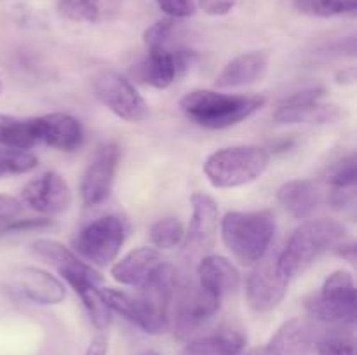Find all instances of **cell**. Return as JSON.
<instances>
[{"label": "cell", "instance_id": "1", "mask_svg": "<svg viewBox=\"0 0 357 355\" xmlns=\"http://www.w3.org/2000/svg\"><path fill=\"white\" fill-rule=\"evenodd\" d=\"M345 237H347V228L337 219H309L291 233L275 260V267L284 277L293 278L309 265H312L317 258L323 256L326 251L344 242Z\"/></svg>", "mask_w": 357, "mask_h": 355}, {"label": "cell", "instance_id": "2", "mask_svg": "<svg viewBox=\"0 0 357 355\" xmlns=\"http://www.w3.org/2000/svg\"><path fill=\"white\" fill-rule=\"evenodd\" d=\"M260 96L223 94L209 89H195L180 101L183 113L194 124L206 129H225L246 120L264 106Z\"/></svg>", "mask_w": 357, "mask_h": 355}, {"label": "cell", "instance_id": "3", "mask_svg": "<svg viewBox=\"0 0 357 355\" xmlns=\"http://www.w3.org/2000/svg\"><path fill=\"white\" fill-rule=\"evenodd\" d=\"M275 233L274 216L260 212H227L222 219V239L241 265H257L267 254Z\"/></svg>", "mask_w": 357, "mask_h": 355}, {"label": "cell", "instance_id": "4", "mask_svg": "<svg viewBox=\"0 0 357 355\" xmlns=\"http://www.w3.org/2000/svg\"><path fill=\"white\" fill-rule=\"evenodd\" d=\"M271 155L257 145H237L220 148L204 160V174L215 188H237L265 173Z\"/></svg>", "mask_w": 357, "mask_h": 355}, {"label": "cell", "instance_id": "5", "mask_svg": "<svg viewBox=\"0 0 357 355\" xmlns=\"http://www.w3.org/2000/svg\"><path fill=\"white\" fill-rule=\"evenodd\" d=\"M135 296L138 305L136 326L150 334H162L169 327V306L176 289V270L171 265L160 263Z\"/></svg>", "mask_w": 357, "mask_h": 355}, {"label": "cell", "instance_id": "6", "mask_svg": "<svg viewBox=\"0 0 357 355\" xmlns=\"http://www.w3.org/2000/svg\"><path fill=\"white\" fill-rule=\"evenodd\" d=\"M356 306L354 278L345 270L328 275L321 291L305 299L307 313L324 324H354Z\"/></svg>", "mask_w": 357, "mask_h": 355}, {"label": "cell", "instance_id": "7", "mask_svg": "<svg viewBox=\"0 0 357 355\" xmlns=\"http://www.w3.org/2000/svg\"><path fill=\"white\" fill-rule=\"evenodd\" d=\"M126 240V226L117 216H103L87 223L73 239V247L84 260L107 267L121 253Z\"/></svg>", "mask_w": 357, "mask_h": 355}, {"label": "cell", "instance_id": "8", "mask_svg": "<svg viewBox=\"0 0 357 355\" xmlns=\"http://www.w3.org/2000/svg\"><path fill=\"white\" fill-rule=\"evenodd\" d=\"M94 94L119 118L126 122H143L150 115L145 97L136 87L114 70H103L94 77Z\"/></svg>", "mask_w": 357, "mask_h": 355}, {"label": "cell", "instance_id": "9", "mask_svg": "<svg viewBox=\"0 0 357 355\" xmlns=\"http://www.w3.org/2000/svg\"><path fill=\"white\" fill-rule=\"evenodd\" d=\"M220 305L222 299L206 292L199 284L185 287L174 308V336L178 340H190V336L218 313Z\"/></svg>", "mask_w": 357, "mask_h": 355}, {"label": "cell", "instance_id": "10", "mask_svg": "<svg viewBox=\"0 0 357 355\" xmlns=\"http://www.w3.org/2000/svg\"><path fill=\"white\" fill-rule=\"evenodd\" d=\"M121 148L115 143H105L94 153L80 183V195L87 207L107 200L117 174Z\"/></svg>", "mask_w": 357, "mask_h": 355}, {"label": "cell", "instance_id": "11", "mask_svg": "<svg viewBox=\"0 0 357 355\" xmlns=\"http://www.w3.org/2000/svg\"><path fill=\"white\" fill-rule=\"evenodd\" d=\"M192 219L185 233V249L190 256H201L215 247L218 233L220 209L215 198L202 191H195L190 198Z\"/></svg>", "mask_w": 357, "mask_h": 355}, {"label": "cell", "instance_id": "12", "mask_svg": "<svg viewBox=\"0 0 357 355\" xmlns=\"http://www.w3.org/2000/svg\"><path fill=\"white\" fill-rule=\"evenodd\" d=\"M291 278L275 267V260H261L246 281V299L257 312H271L288 294Z\"/></svg>", "mask_w": 357, "mask_h": 355}, {"label": "cell", "instance_id": "13", "mask_svg": "<svg viewBox=\"0 0 357 355\" xmlns=\"http://www.w3.org/2000/svg\"><path fill=\"white\" fill-rule=\"evenodd\" d=\"M21 198L33 211L45 216L63 214L68 211L73 202L68 183L54 171H49L31 180L21 191Z\"/></svg>", "mask_w": 357, "mask_h": 355}, {"label": "cell", "instance_id": "14", "mask_svg": "<svg viewBox=\"0 0 357 355\" xmlns=\"http://www.w3.org/2000/svg\"><path fill=\"white\" fill-rule=\"evenodd\" d=\"M316 341L312 322L296 317L282 324L264 347L255 348L248 355H310Z\"/></svg>", "mask_w": 357, "mask_h": 355}, {"label": "cell", "instance_id": "15", "mask_svg": "<svg viewBox=\"0 0 357 355\" xmlns=\"http://www.w3.org/2000/svg\"><path fill=\"white\" fill-rule=\"evenodd\" d=\"M38 141L59 152H75L84 143V129L68 113H49L35 117Z\"/></svg>", "mask_w": 357, "mask_h": 355}, {"label": "cell", "instance_id": "16", "mask_svg": "<svg viewBox=\"0 0 357 355\" xmlns=\"http://www.w3.org/2000/svg\"><path fill=\"white\" fill-rule=\"evenodd\" d=\"M31 253H33L35 256L40 258V260H45L47 263H51L52 267L58 268V271L63 275V278L87 277L93 278V281L96 282H101V275L98 274L93 267L84 263L73 251H70L68 247H65L61 242H58V240H35V242L31 244Z\"/></svg>", "mask_w": 357, "mask_h": 355}, {"label": "cell", "instance_id": "17", "mask_svg": "<svg viewBox=\"0 0 357 355\" xmlns=\"http://www.w3.org/2000/svg\"><path fill=\"white\" fill-rule=\"evenodd\" d=\"M16 285L30 301L38 305H59L66 298L61 281L37 267H26L17 271Z\"/></svg>", "mask_w": 357, "mask_h": 355}, {"label": "cell", "instance_id": "18", "mask_svg": "<svg viewBox=\"0 0 357 355\" xmlns=\"http://www.w3.org/2000/svg\"><path fill=\"white\" fill-rule=\"evenodd\" d=\"M183 68V54L173 52L167 45L149 49V56L138 66V77L155 89H166Z\"/></svg>", "mask_w": 357, "mask_h": 355}, {"label": "cell", "instance_id": "19", "mask_svg": "<svg viewBox=\"0 0 357 355\" xmlns=\"http://www.w3.org/2000/svg\"><path fill=\"white\" fill-rule=\"evenodd\" d=\"M197 277L199 287L220 299L239 287V271L227 258L218 254L202 258L197 267Z\"/></svg>", "mask_w": 357, "mask_h": 355}, {"label": "cell", "instance_id": "20", "mask_svg": "<svg viewBox=\"0 0 357 355\" xmlns=\"http://www.w3.org/2000/svg\"><path fill=\"white\" fill-rule=\"evenodd\" d=\"M278 200L286 212L298 219H307L323 202L319 187L310 180H291L278 190Z\"/></svg>", "mask_w": 357, "mask_h": 355}, {"label": "cell", "instance_id": "21", "mask_svg": "<svg viewBox=\"0 0 357 355\" xmlns=\"http://www.w3.org/2000/svg\"><path fill=\"white\" fill-rule=\"evenodd\" d=\"M268 68L267 56L260 51L244 52L230 59L220 75L216 77V86L218 87H241L250 86L258 82L265 77Z\"/></svg>", "mask_w": 357, "mask_h": 355}, {"label": "cell", "instance_id": "22", "mask_svg": "<svg viewBox=\"0 0 357 355\" xmlns=\"http://www.w3.org/2000/svg\"><path fill=\"white\" fill-rule=\"evenodd\" d=\"M160 263L159 251L153 247H138L121 258L112 267L110 274L114 281L122 285H142Z\"/></svg>", "mask_w": 357, "mask_h": 355}, {"label": "cell", "instance_id": "23", "mask_svg": "<svg viewBox=\"0 0 357 355\" xmlns=\"http://www.w3.org/2000/svg\"><path fill=\"white\" fill-rule=\"evenodd\" d=\"M344 111L340 106L319 101H303V103H282L275 110L274 120L278 124H333L340 120Z\"/></svg>", "mask_w": 357, "mask_h": 355}, {"label": "cell", "instance_id": "24", "mask_svg": "<svg viewBox=\"0 0 357 355\" xmlns=\"http://www.w3.org/2000/svg\"><path fill=\"white\" fill-rule=\"evenodd\" d=\"M246 343V336L239 331L222 329L215 334L190 340L178 355H241Z\"/></svg>", "mask_w": 357, "mask_h": 355}, {"label": "cell", "instance_id": "25", "mask_svg": "<svg viewBox=\"0 0 357 355\" xmlns=\"http://www.w3.org/2000/svg\"><path fill=\"white\" fill-rule=\"evenodd\" d=\"M65 281L80 298L93 326L100 331L107 329L112 322V310L107 305V299H105L101 289L98 287L100 282L87 277H66Z\"/></svg>", "mask_w": 357, "mask_h": 355}, {"label": "cell", "instance_id": "26", "mask_svg": "<svg viewBox=\"0 0 357 355\" xmlns=\"http://www.w3.org/2000/svg\"><path fill=\"white\" fill-rule=\"evenodd\" d=\"M124 3L126 0H59L58 9L72 21L100 23L117 17Z\"/></svg>", "mask_w": 357, "mask_h": 355}, {"label": "cell", "instance_id": "27", "mask_svg": "<svg viewBox=\"0 0 357 355\" xmlns=\"http://www.w3.org/2000/svg\"><path fill=\"white\" fill-rule=\"evenodd\" d=\"M37 125L33 118H21L0 113V146L17 150H30L37 145Z\"/></svg>", "mask_w": 357, "mask_h": 355}, {"label": "cell", "instance_id": "28", "mask_svg": "<svg viewBox=\"0 0 357 355\" xmlns=\"http://www.w3.org/2000/svg\"><path fill=\"white\" fill-rule=\"evenodd\" d=\"M295 7L309 16L331 17L356 13L357 0H295Z\"/></svg>", "mask_w": 357, "mask_h": 355}, {"label": "cell", "instance_id": "29", "mask_svg": "<svg viewBox=\"0 0 357 355\" xmlns=\"http://www.w3.org/2000/svg\"><path fill=\"white\" fill-rule=\"evenodd\" d=\"M38 159L28 150L0 148V178L13 174H26L37 169Z\"/></svg>", "mask_w": 357, "mask_h": 355}, {"label": "cell", "instance_id": "30", "mask_svg": "<svg viewBox=\"0 0 357 355\" xmlns=\"http://www.w3.org/2000/svg\"><path fill=\"white\" fill-rule=\"evenodd\" d=\"M185 239V228L180 219L162 218L150 228V240L159 249H173Z\"/></svg>", "mask_w": 357, "mask_h": 355}, {"label": "cell", "instance_id": "31", "mask_svg": "<svg viewBox=\"0 0 357 355\" xmlns=\"http://www.w3.org/2000/svg\"><path fill=\"white\" fill-rule=\"evenodd\" d=\"M326 181L335 190H354L357 181L356 157L349 155L345 159H342L340 162L333 164L328 169Z\"/></svg>", "mask_w": 357, "mask_h": 355}, {"label": "cell", "instance_id": "32", "mask_svg": "<svg viewBox=\"0 0 357 355\" xmlns=\"http://www.w3.org/2000/svg\"><path fill=\"white\" fill-rule=\"evenodd\" d=\"M319 355H356V345L352 336L344 333H330L316 341Z\"/></svg>", "mask_w": 357, "mask_h": 355}, {"label": "cell", "instance_id": "33", "mask_svg": "<svg viewBox=\"0 0 357 355\" xmlns=\"http://www.w3.org/2000/svg\"><path fill=\"white\" fill-rule=\"evenodd\" d=\"M173 33H174V21L173 17H171V19L157 21V23H153L152 26L146 28L143 38H145V45L149 49L164 47V45H167V42H169L171 35Z\"/></svg>", "mask_w": 357, "mask_h": 355}, {"label": "cell", "instance_id": "34", "mask_svg": "<svg viewBox=\"0 0 357 355\" xmlns=\"http://www.w3.org/2000/svg\"><path fill=\"white\" fill-rule=\"evenodd\" d=\"M160 9L167 14L169 17H188V16H194L195 6L194 0H157Z\"/></svg>", "mask_w": 357, "mask_h": 355}, {"label": "cell", "instance_id": "35", "mask_svg": "<svg viewBox=\"0 0 357 355\" xmlns=\"http://www.w3.org/2000/svg\"><path fill=\"white\" fill-rule=\"evenodd\" d=\"M51 225V219H13V221L6 223V225L0 228V233H21L28 232V230H38L44 228V226Z\"/></svg>", "mask_w": 357, "mask_h": 355}, {"label": "cell", "instance_id": "36", "mask_svg": "<svg viewBox=\"0 0 357 355\" xmlns=\"http://www.w3.org/2000/svg\"><path fill=\"white\" fill-rule=\"evenodd\" d=\"M23 211V204L10 195H0V225L13 221Z\"/></svg>", "mask_w": 357, "mask_h": 355}, {"label": "cell", "instance_id": "37", "mask_svg": "<svg viewBox=\"0 0 357 355\" xmlns=\"http://www.w3.org/2000/svg\"><path fill=\"white\" fill-rule=\"evenodd\" d=\"M197 3L209 16H225L236 7L237 0H197Z\"/></svg>", "mask_w": 357, "mask_h": 355}, {"label": "cell", "instance_id": "38", "mask_svg": "<svg viewBox=\"0 0 357 355\" xmlns=\"http://www.w3.org/2000/svg\"><path fill=\"white\" fill-rule=\"evenodd\" d=\"M108 354V340L103 334H98L96 338H93V341L87 347L86 355H107Z\"/></svg>", "mask_w": 357, "mask_h": 355}, {"label": "cell", "instance_id": "39", "mask_svg": "<svg viewBox=\"0 0 357 355\" xmlns=\"http://www.w3.org/2000/svg\"><path fill=\"white\" fill-rule=\"evenodd\" d=\"M337 253L340 254V256L344 258V260H347L349 263H354V261H356V246L352 242L345 244V240H344V242L338 244V246H337Z\"/></svg>", "mask_w": 357, "mask_h": 355}, {"label": "cell", "instance_id": "40", "mask_svg": "<svg viewBox=\"0 0 357 355\" xmlns=\"http://www.w3.org/2000/svg\"><path fill=\"white\" fill-rule=\"evenodd\" d=\"M139 355H160V354H159V352H155V350H145V352H142Z\"/></svg>", "mask_w": 357, "mask_h": 355}, {"label": "cell", "instance_id": "41", "mask_svg": "<svg viewBox=\"0 0 357 355\" xmlns=\"http://www.w3.org/2000/svg\"><path fill=\"white\" fill-rule=\"evenodd\" d=\"M0 93H2V80H0Z\"/></svg>", "mask_w": 357, "mask_h": 355}]
</instances>
